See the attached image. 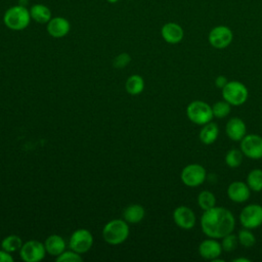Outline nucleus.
Wrapping results in <instances>:
<instances>
[{"mask_svg":"<svg viewBox=\"0 0 262 262\" xmlns=\"http://www.w3.org/2000/svg\"><path fill=\"white\" fill-rule=\"evenodd\" d=\"M108 3H117L119 0H106Z\"/></svg>","mask_w":262,"mask_h":262,"instance_id":"nucleus-35","label":"nucleus"},{"mask_svg":"<svg viewBox=\"0 0 262 262\" xmlns=\"http://www.w3.org/2000/svg\"><path fill=\"white\" fill-rule=\"evenodd\" d=\"M175 224L182 229H191L195 225V215L193 211L186 206H179L173 212Z\"/></svg>","mask_w":262,"mask_h":262,"instance_id":"nucleus-12","label":"nucleus"},{"mask_svg":"<svg viewBox=\"0 0 262 262\" xmlns=\"http://www.w3.org/2000/svg\"><path fill=\"white\" fill-rule=\"evenodd\" d=\"M251 260L250 259H247V258H236L233 260V262H250Z\"/></svg>","mask_w":262,"mask_h":262,"instance_id":"nucleus-34","label":"nucleus"},{"mask_svg":"<svg viewBox=\"0 0 262 262\" xmlns=\"http://www.w3.org/2000/svg\"><path fill=\"white\" fill-rule=\"evenodd\" d=\"M186 116L196 125H205L211 122L214 117L212 106L202 100L190 102L186 107Z\"/></svg>","mask_w":262,"mask_h":262,"instance_id":"nucleus-4","label":"nucleus"},{"mask_svg":"<svg viewBox=\"0 0 262 262\" xmlns=\"http://www.w3.org/2000/svg\"><path fill=\"white\" fill-rule=\"evenodd\" d=\"M57 262H81L83 261V258L81 257V254L70 250V251H63L59 256L56 257Z\"/></svg>","mask_w":262,"mask_h":262,"instance_id":"nucleus-30","label":"nucleus"},{"mask_svg":"<svg viewBox=\"0 0 262 262\" xmlns=\"http://www.w3.org/2000/svg\"><path fill=\"white\" fill-rule=\"evenodd\" d=\"M128 223L124 219H113L108 221L102 229L103 239L113 246L124 243L129 236Z\"/></svg>","mask_w":262,"mask_h":262,"instance_id":"nucleus-3","label":"nucleus"},{"mask_svg":"<svg viewBox=\"0 0 262 262\" xmlns=\"http://www.w3.org/2000/svg\"><path fill=\"white\" fill-rule=\"evenodd\" d=\"M222 97L230 105H242L248 99V88L239 81H228L221 89Z\"/></svg>","mask_w":262,"mask_h":262,"instance_id":"nucleus-5","label":"nucleus"},{"mask_svg":"<svg viewBox=\"0 0 262 262\" xmlns=\"http://www.w3.org/2000/svg\"><path fill=\"white\" fill-rule=\"evenodd\" d=\"M30 9L24 5H14L8 8L3 15L4 25L12 31L25 30L31 23Z\"/></svg>","mask_w":262,"mask_h":262,"instance_id":"nucleus-2","label":"nucleus"},{"mask_svg":"<svg viewBox=\"0 0 262 262\" xmlns=\"http://www.w3.org/2000/svg\"><path fill=\"white\" fill-rule=\"evenodd\" d=\"M237 239H238V243L245 248H251L256 243L254 233L249 228H245V227L244 229H241L238 231Z\"/></svg>","mask_w":262,"mask_h":262,"instance_id":"nucleus-27","label":"nucleus"},{"mask_svg":"<svg viewBox=\"0 0 262 262\" xmlns=\"http://www.w3.org/2000/svg\"><path fill=\"white\" fill-rule=\"evenodd\" d=\"M230 110H231L230 104L226 100L217 101L212 106L213 115H214V117H216L218 119L225 118L230 113Z\"/></svg>","mask_w":262,"mask_h":262,"instance_id":"nucleus-28","label":"nucleus"},{"mask_svg":"<svg viewBox=\"0 0 262 262\" xmlns=\"http://www.w3.org/2000/svg\"><path fill=\"white\" fill-rule=\"evenodd\" d=\"M225 132L229 139L233 141H241L247 134V127L242 119L233 117L226 123Z\"/></svg>","mask_w":262,"mask_h":262,"instance_id":"nucleus-15","label":"nucleus"},{"mask_svg":"<svg viewBox=\"0 0 262 262\" xmlns=\"http://www.w3.org/2000/svg\"><path fill=\"white\" fill-rule=\"evenodd\" d=\"M235 226L233 214L222 207H213L204 211L201 217L202 231L209 237L222 238L231 233Z\"/></svg>","mask_w":262,"mask_h":262,"instance_id":"nucleus-1","label":"nucleus"},{"mask_svg":"<svg viewBox=\"0 0 262 262\" xmlns=\"http://www.w3.org/2000/svg\"><path fill=\"white\" fill-rule=\"evenodd\" d=\"M198 204L203 211H207L216 205V198L213 192L209 190H203L198 195Z\"/></svg>","mask_w":262,"mask_h":262,"instance_id":"nucleus-25","label":"nucleus"},{"mask_svg":"<svg viewBox=\"0 0 262 262\" xmlns=\"http://www.w3.org/2000/svg\"><path fill=\"white\" fill-rule=\"evenodd\" d=\"M46 25L48 34L53 38H62L67 36L71 30L70 21L62 16L52 17Z\"/></svg>","mask_w":262,"mask_h":262,"instance_id":"nucleus-14","label":"nucleus"},{"mask_svg":"<svg viewBox=\"0 0 262 262\" xmlns=\"http://www.w3.org/2000/svg\"><path fill=\"white\" fill-rule=\"evenodd\" d=\"M46 253L50 256L57 257L63 251H66V242L64 239L58 234H51L49 235L44 242Z\"/></svg>","mask_w":262,"mask_h":262,"instance_id":"nucleus-18","label":"nucleus"},{"mask_svg":"<svg viewBox=\"0 0 262 262\" xmlns=\"http://www.w3.org/2000/svg\"><path fill=\"white\" fill-rule=\"evenodd\" d=\"M250 194V187L243 181H233L227 187V196L234 203H244L248 201Z\"/></svg>","mask_w":262,"mask_h":262,"instance_id":"nucleus-13","label":"nucleus"},{"mask_svg":"<svg viewBox=\"0 0 262 262\" xmlns=\"http://www.w3.org/2000/svg\"><path fill=\"white\" fill-rule=\"evenodd\" d=\"M227 83H228L227 78H226L225 76H222V75L218 76V77L216 78V80H215V85H216V87L219 88V89H222Z\"/></svg>","mask_w":262,"mask_h":262,"instance_id":"nucleus-33","label":"nucleus"},{"mask_svg":"<svg viewBox=\"0 0 262 262\" xmlns=\"http://www.w3.org/2000/svg\"><path fill=\"white\" fill-rule=\"evenodd\" d=\"M233 39L232 31L226 26H217L213 28L208 36L209 43L216 49L226 48Z\"/></svg>","mask_w":262,"mask_h":262,"instance_id":"nucleus-11","label":"nucleus"},{"mask_svg":"<svg viewBox=\"0 0 262 262\" xmlns=\"http://www.w3.org/2000/svg\"><path fill=\"white\" fill-rule=\"evenodd\" d=\"M239 221L243 227L253 229L262 224V206L258 204H250L246 206L241 214Z\"/></svg>","mask_w":262,"mask_h":262,"instance_id":"nucleus-9","label":"nucleus"},{"mask_svg":"<svg viewBox=\"0 0 262 262\" xmlns=\"http://www.w3.org/2000/svg\"><path fill=\"white\" fill-rule=\"evenodd\" d=\"M31 18L38 24H47L51 18V10L44 4H35L30 8Z\"/></svg>","mask_w":262,"mask_h":262,"instance_id":"nucleus-20","label":"nucleus"},{"mask_svg":"<svg viewBox=\"0 0 262 262\" xmlns=\"http://www.w3.org/2000/svg\"><path fill=\"white\" fill-rule=\"evenodd\" d=\"M206 169L200 164H189L185 166L180 174L183 184L189 187H195L203 184L206 180Z\"/></svg>","mask_w":262,"mask_h":262,"instance_id":"nucleus-6","label":"nucleus"},{"mask_svg":"<svg viewBox=\"0 0 262 262\" xmlns=\"http://www.w3.org/2000/svg\"><path fill=\"white\" fill-rule=\"evenodd\" d=\"M13 260L11 253H8L3 249L0 250V262H13Z\"/></svg>","mask_w":262,"mask_h":262,"instance_id":"nucleus-32","label":"nucleus"},{"mask_svg":"<svg viewBox=\"0 0 262 262\" xmlns=\"http://www.w3.org/2000/svg\"><path fill=\"white\" fill-rule=\"evenodd\" d=\"M241 150L249 159H262V137L258 134H246L241 140Z\"/></svg>","mask_w":262,"mask_h":262,"instance_id":"nucleus-10","label":"nucleus"},{"mask_svg":"<svg viewBox=\"0 0 262 262\" xmlns=\"http://www.w3.org/2000/svg\"><path fill=\"white\" fill-rule=\"evenodd\" d=\"M45 254L44 243L35 239L24 243L19 250V256L25 262H39L43 260Z\"/></svg>","mask_w":262,"mask_h":262,"instance_id":"nucleus-8","label":"nucleus"},{"mask_svg":"<svg viewBox=\"0 0 262 262\" xmlns=\"http://www.w3.org/2000/svg\"><path fill=\"white\" fill-rule=\"evenodd\" d=\"M130 60H131V57L128 53H121L115 57L113 64L115 68L122 69V68H125L127 64H129Z\"/></svg>","mask_w":262,"mask_h":262,"instance_id":"nucleus-31","label":"nucleus"},{"mask_svg":"<svg viewBox=\"0 0 262 262\" xmlns=\"http://www.w3.org/2000/svg\"><path fill=\"white\" fill-rule=\"evenodd\" d=\"M21 238L16 234H10L5 236L1 242V249L5 250L8 253H14L19 251L23 246Z\"/></svg>","mask_w":262,"mask_h":262,"instance_id":"nucleus-23","label":"nucleus"},{"mask_svg":"<svg viewBox=\"0 0 262 262\" xmlns=\"http://www.w3.org/2000/svg\"><path fill=\"white\" fill-rule=\"evenodd\" d=\"M219 135V128L216 123L209 122L203 125L200 132V139L204 144H212L216 141Z\"/></svg>","mask_w":262,"mask_h":262,"instance_id":"nucleus-21","label":"nucleus"},{"mask_svg":"<svg viewBox=\"0 0 262 262\" xmlns=\"http://www.w3.org/2000/svg\"><path fill=\"white\" fill-rule=\"evenodd\" d=\"M237 243H238L237 235L233 234L232 232L228 233L222 237V242H221L222 250H224L225 252H231L236 248Z\"/></svg>","mask_w":262,"mask_h":262,"instance_id":"nucleus-29","label":"nucleus"},{"mask_svg":"<svg viewBox=\"0 0 262 262\" xmlns=\"http://www.w3.org/2000/svg\"><path fill=\"white\" fill-rule=\"evenodd\" d=\"M69 246L71 250L79 254H84L93 246V235L88 229L79 228L72 233Z\"/></svg>","mask_w":262,"mask_h":262,"instance_id":"nucleus-7","label":"nucleus"},{"mask_svg":"<svg viewBox=\"0 0 262 262\" xmlns=\"http://www.w3.org/2000/svg\"><path fill=\"white\" fill-rule=\"evenodd\" d=\"M161 35L163 39L169 44L179 43L184 36L183 29L176 23H167L161 29Z\"/></svg>","mask_w":262,"mask_h":262,"instance_id":"nucleus-16","label":"nucleus"},{"mask_svg":"<svg viewBox=\"0 0 262 262\" xmlns=\"http://www.w3.org/2000/svg\"><path fill=\"white\" fill-rule=\"evenodd\" d=\"M247 184L253 191H261L262 190V170L261 169H253L250 171L247 177Z\"/></svg>","mask_w":262,"mask_h":262,"instance_id":"nucleus-24","label":"nucleus"},{"mask_svg":"<svg viewBox=\"0 0 262 262\" xmlns=\"http://www.w3.org/2000/svg\"><path fill=\"white\" fill-rule=\"evenodd\" d=\"M222 247L221 244L218 243L215 238H207L203 241L199 246V253L204 259L214 260L221 255Z\"/></svg>","mask_w":262,"mask_h":262,"instance_id":"nucleus-17","label":"nucleus"},{"mask_svg":"<svg viewBox=\"0 0 262 262\" xmlns=\"http://www.w3.org/2000/svg\"><path fill=\"white\" fill-rule=\"evenodd\" d=\"M244 154L241 149H229L225 155V163L230 168H237L243 163Z\"/></svg>","mask_w":262,"mask_h":262,"instance_id":"nucleus-26","label":"nucleus"},{"mask_svg":"<svg viewBox=\"0 0 262 262\" xmlns=\"http://www.w3.org/2000/svg\"><path fill=\"white\" fill-rule=\"evenodd\" d=\"M126 91L131 95H138L144 89V80L139 75L130 76L125 83Z\"/></svg>","mask_w":262,"mask_h":262,"instance_id":"nucleus-22","label":"nucleus"},{"mask_svg":"<svg viewBox=\"0 0 262 262\" xmlns=\"http://www.w3.org/2000/svg\"><path fill=\"white\" fill-rule=\"evenodd\" d=\"M145 215V210L141 205L138 204H133L125 208L123 212V219L127 223L131 224H136L139 223Z\"/></svg>","mask_w":262,"mask_h":262,"instance_id":"nucleus-19","label":"nucleus"}]
</instances>
